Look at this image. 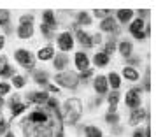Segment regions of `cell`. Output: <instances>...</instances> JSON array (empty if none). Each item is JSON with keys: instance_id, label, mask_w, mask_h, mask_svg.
<instances>
[{"instance_id": "6da1fadb", "label": "cell", "mask_w": 156, "mask_h": 137, "mask_svg": "<svg viewBox=\"0 0 156 137\" xmlns=\"http://www.w3.org/2000/svg\"><path fill=\"white\" fill-rule=\"evenodd\" d=\"M25 137H53V123H30L23 121Z\"/></svg>"}, {"instance_id": "7a4b0ae2", "label": "cell", "mask_w": 156, "mask_h": 137, "mask_svg": "<svg viewBox=\"0 0 156 137\" xmlns=\"http://www.w3.org/2000/svg\"><path fill=\"white\" fill-rule=\"evenodd\" d=\"M81 113H83L81 102L77 99H69L63 106V116L62 118H63V121L67 125H76L77 120L81 118Z\"/></svg>"}, {"instance_id": "3957f363", "label": "cell", "mask_w": 156, "mask_h": 137, "mask_svg": "<svg viewBox=\"0 0 156 137\" xmlns=\"http://www.w3.org/2000/svg\"><path fill=\"white\" fill-rule=\"evenodd\" d=\"M55 83H58L60 86H63V88L74 90V88H77V85H79V78H77L76 72L63 70V72H60V74L55 76Z\"/></svg>"}, {"instance_id": "277c9868", "label": "cell", "mask_w": 156, "mask_h": 137, "mask_svg": "<svg viewBox=\"0 0 156 137\" xmlns=\"http://www.w3.org/2000/svg\"><path fill=\"white\" fill-rule=\"evenodd\" d=\"M130 34H132L137 41H144V39L149 35V27L146 25L144 20L137 18V20H133L132 25H130Z\"/></svg>"}, {"instance_id": "5b68a950", "label": "cell", "mask_w": 156, "mask_h": 137, "mask_svg": "<svg viewBox=\"0 0 156 137\" xmlns=\"http://www.w3.org/2000/svg\"><path fill=\"white\" fill-rule=\"evenodd\" d=\"M14 58L23 69H34V56L28 49H18L14 53Z\"/></svg>"}, {"instance_id": "8992f818", "label": "cell", "mask_w": 156, "mask_h": 137, "mask_svg": "<svg viewBox=\"0 0 156 137\" xmlns=\"http://www.w3.org/2000/svg\"><path fill=\"white\" fill-rule=\"evenodd\" d=\"M140 93H142V90L139 86L128 90L126 97H125V102H126V106L130 109H139L140 107Z\"/></svg>"}, {"instance_id": "52a82bcc", "label": "cell", "mask_w": 156, "mask_h": 137, "mask_svg": "<svg viewBox=\"0 0 156 137\" xmlns=\"http://www.w3.org/2000/svg\"><path fill=\"white\" fill-rule=\"evenodd\" d=\"M74 44H76V41H74V35L70 32H62L58 35V48L62 51H65V53L74 49Z\"/></svg>"}, {"instance_id": "ba28073f", "label": "cell", "mask_w": 156, "mask_h": 137, "mask_svg": "<svg viewBox=\"0 0 156 137\" xmlns=\"http://www.w3.org/2000/svg\"><path fill=\"white\" fill-rule=\"evenodd\" d=\"M74 62H76V67H77V70H81V72L90 69V58H88V55H86V53H83V51L76 53V58H74Z\"/></svg>"}, {"instance_id": "9c48e42d", "label": "cell", "mask_w": 156, "mask_h": 137, "mask_svg": "<svg viewBox=\"0 0 156 137\" xmlns=\"http://www.w3.org/2000/svg\"><path fill=\"white\" fill-rule=\"evenodd\" d=\"M69 63H70V60H69V56H67L65 53H58V55H55V58H53L55 69H56V70H62V72L69 67Z\"/></svg>"}, {"instance_id": "30bf717a", "label": "cell", "mask_w": 156, "mask_h": 137, "mask_svg": "<svg viewBox=\"0 0 156 137\" xmlns=\"http://www.w3.org/2000/svg\"><path fill=\"white\" fill-rule=\"evenodd\" d=\"M93 86H95V92L98 95H105L107 92H109V85H107L105 76H97L95 81H93Z\"/></svg>"}, {"instance_id": "8fae6325", "label": "cell", "mask_w": 156, "mask_h": 137, "mask_svg": "<svg viewBox=\"0 0 156 137\" xmlns=\"http://www.w3.org/2000/svg\"><path fill=\"white\" fill-rule=\"evenodd\" d=\"M30 102H34V104H46L48 102V99H49V95H48V92H30L28 97H27Z\"/></svg>"}, {"instance_id": "7c38bea8", "label": "cell", "mask_w": 156, "mask_h": 137, "mask_svg": "<svg viewBox=\"0 0 156 137\" xmlns=\"http://www.w3.org/2000/svg\"><path fill=\"white\" fill-rule=\"evenodd\" d=\"M14 74V69L9 65L7 56H0V78H11Z\"/></svg>"}, {"instance_id": "4fadbf2b", "label": "cell", "mask_w": 156, "mask_h": 137, "mask_svg": "<svg viewBox=\"0 0 156 137\" xmlns=\"http://www.w3.org/2000/svg\"><path fill=\"white\" fill-rule=\"evenodd\" d=\"M76 37H77L79 44H81L83 48H91V46H93V39H91V35H90V34H86V32H83L81 28L76 30Z\"/></svg>"}, {"instance_id": "5bb4252c", "label": "cell", "mask_w": 156, "mask_h": 137, "mask_svg": "<svg viewBox=\"0 0 156 137\" xmlns=\"http://www.w3.org/2000/svg\"><path fill=\"white\" fill-rule=\"evenodd\" d=\"M147 118V111L146 109H132V114H130V125H139V123Z\"/></svg>"}, {"instance_id": "9a60e30c", "label": "cell", "mask_w": 156, "mask_h": 137, "mask_svg": "<svg viewBox=\"0 0 156 137\" xmlns=\"http://www.w3.org/2000/svg\"><path fill=\"white\" fill-rule=\"evenodd\" d=\"M100 28L104 30V32H111V34H114V32H118V21L114 20L112 16H109V18H105V20H102Z\"/></svg>"}, {"instance_id": "2e32d148", "label": "cell", "mask_w": 156, "mask_h": 137, "mask_svg": "<svg viewBox=\"0 0 156 137\" xmlns=\"http://www.w3.org/2000/svg\"><path fill=\"white\" fill-rule=\"evenodd\" d=\"M42 25L49 27V28L55 32V28L58 27V21H56V18H55V13H53V11H46L42 14Z\"/></svg>"}, {"instance_id": "e0dca14e", "label": "cell", "mask_w": 156, "mask_h": 137, "mask_svg": "<svg viewBox=\"0 0 156 137\" xmlns=\"http://www.w3.org/2000/svg\"><path fill=\"white\" fill-rule=\"evenodd\" d=\"M37 58L41 62H48V60H53L55 58V49L51 46H46V48H41L39 53H37Z\"/></svg>"}, {"instance_id": "ac0fdd59", "label": "cell", "mask_w": 156, "mask_h": 137, "mask_svg": "<svg viewBox=\"0 0 156 137\" xmlns=\"http://www.w3.org/2000/svg\"><path fill=\"white\" fill-rule=\"evenodd\" d=\"M133 11L132 9H119L118 11V14H116V18H118V21L119 23H128L133 20Z\"/></svg>"}, {"instance_id": "d6986e66", "label": "cell", "mask_w": 156, "mask_h": 137, "mask_svg": "<svg viewBox=\"0 0 156 137\" xmlns=\"http://www.w3.org/2000/svg\"><path fill=\"white\" fill-rule=\"evenodd\" d=\"M118 51H119L125 58H130L132 53H133V46H132V42H128V41H121V42L118 44Z\"/></svg>"}, {"instance_id": "ffe728a7", "label": "cell", "mask_w": 156, "mask_h": 137, "mask_svg": "<svg viewBox=\"0 0 156 137\" xmlns=\"http://www.w3.org/2000/svg\"><path fill=\"white\" fill-rule=\"evenodd\" d=\"M93 63L97 65V67H107V65H109V55H105L104 51L95 53V56H93Z\"/></svg>"}, {"instance_id": "44dd1931", "label": "cell", "mask_w": 156, "mask_h": 137, "mask_svg": "<svg viewBox=\"0 0 156 137\" xmlns=\"http://www.w3.org/2000/svg\"><path fill=\"white\" fill-rule=\"evenodd\" d=\"M32 35H34V25H20V28H18L20 39H30Z\"/></svg>"}, {"instance_id": "7402d4cb", "label": "cell", "mask_w": 156, "mask_h": 137, "mask_svg": "<svg viewBox=\"0 0 156 137\" xmlns=\"http://www.w3.org/2000/svg\"><path fill=\"white\" fill-rule=\"evenodd\" d=\"M121 95L118 92H111V95L107 97V102H109V113H116V106L119 102Z\"/></svg>"}, {"instance_id": "603a6c76", "label": "cell", "mask_w": 156, "mask_h": 137, "mask_svg": "<svg viewBox=\"0 0 156 137\" xmlns=\"http://www.w3.org/2000/svg\"><path fill=\"white\" fill-rule=\"evenodd\" d=\"M107 85H111V88L118 90V88L121 86V76L116 74V72H111L109 76H107Z\"/></svg>"}, {"instance_id": "cb8c5ba5", "label": "cell", "mask_w": 156, "mask_h": 137, "mask_svg": "<svg viewBox=\"0 0 156 137\" xmlns=\"http://www.w3.org/2000/svg\"><path fill=\"white\" fill-rule=\"evenodd\" d=\"M123 78L128 81H139V72L135 70L133 67H125L123 69Z\"/></svg>"}, {"instance_id": "d4e9b609", "label": "cell", "mask_w": 156, "mask_h": 137, "mask_svg": "<svg viewBox=\"0 0 156 137\" xmlns=\"http://www.w3.org/2000/svg\"><path fill=\"white\" fill-rule=\"evenodd\" d=\"M34 79H35L37 85H48L49 76H48V72H44V70H35L34 72Z\"/></svg>"}, {"instance_id": "484cf974", "label": "cell", "mask_w": 156, "mask_h": 137, "mask_svg": "<svg viewBox=\"0 0 156 137\" xmlns=\"http://www.w3.org/2000/svg\"><path fill=\"white\" fill-rule=\"evenodd\" d=\"M25 109H27V104H23V102L18 100L16 104H12V106H11V116H12V118H16L18 114H21Z\"/></svg>"}, {"instance_id": "4316f807", "label": "cell", "mask_w": 156, "mask_h": 137, "mask_svg": "<svg viewBox=\"0 0 156 137\" xmlns=\"http://www.w3.org/2000/svg\"><path fill=\"white\" fill-rule=\"evenodd\" d=\"M9 20H11L9 11H5V9H0V27H4L7 32H9Z\"/></svg>"}, {"instance_id": "83f0119b", "label": "cell", "mask_w": 156, "mask_h": 137, "mask_svg": "<svg viewBox=\"0 0 156 137\" xmlns=\"http://www.w3.org/2000/svg\"><path fill=\"white\" fill-rule=\"evenodd\" d=\"M84 135L86 137H104V134H102V130H100V128L90 125V127H86V128H84Z\"/></svg>"}, {"instance_id": "f1b7e54d", "label": "cell", "mask_w": 156, "mask_h": 137, "mask_svg": "<svg viewBox=\"0 0 156 137\" xmlns=\"http://www.w3.org/2000/svg\"><path fill=\"white\" fill-rule=\"evenodd\" d=\"M77 25H91V18H90V14L88 13H79L77 14Z\"/></svg>"}, {"instance_id": "f546056e", "label": "cell", "mask_w": 156, "mask_h": 137, "mask_svg": "<svg viewBox=\"0 0 156 137\" xmlns=\"http://www.w3.org/2000/svg\"><path fill=\"white\" fill-rule=\"evenodd\" d=\"M93 16L98 18V20H105V18L111 16V11H107V9H95L93 11Z\"/></svg>"}, {"instance_id": "4dcf8cb0", "label": "cell", "mask_w": 156, "mask_h": 137, "mask_svg": "<svg viewBox=\"0 0 156 137\" xmlns=\"http://www.w3.org/2000/svg\"><path fill=\"white\" fill-rule=\"evenodd\" d=\"M25 85H27V81L23 76H12V86L14 88H25Z\"/></svg>"}, {"instance_id": "1f68e13d", "label": "cell", "mask_w": 156, "mask_h": 137, "mask_svg": "<svg viewBox=\"0 0 156 137\" xmlns=\"http://www.w3.org/2000/svg\"><path fill=\"white\" fill-rule=\"evenodd\" d=\"M105 121L109 123V125H118V123H119V116L116 114V113H107Z\"/></svg>"}, {"instance_id": "d6a6232c", "label": "cell", "mask_w": 156, "mask_h": 137, "mask_svg": "<svg viewBox=\"0 0 156 137\" xmlns=\"http://www.w3.org/2000/svg\"><path fill=\"white\" fill-rule=\"evenodd\" d=\"M91 76H93V72L90 70V69H88V70H83V72H81V74L77 76V78H79V83H81V81H83V83H86V81L90 79Z\"/></svg>"}, {"instance_id": "836d02e7", "label": "cell", "mask_w": 156, "mask_h": 137, "mask_svg": "<svg viewBox=\"0 0 156 137\" xmlns=\"http://www.w3.org/2000/svg\"><path fill=\"white\" fill-rule=\"evenodd\" d=\"M20 23H21V25H32V23H34V16L32 14H23L21 18H20Z\"/></svg>"}, {"instance_id": "e575fe53", "label": "cell", "mask_w": 156, "mask_h": 137, "mask_svg": "<svg viewBox=\"0 0 156 137\" xmlns=\"http://www.w3.org/2000/svg\"><path fill=\"white\" fill-rule=\"evenodd\" d=\"M9 92H11V85L9 83H0V97L7 95Z\"/></svg>"}, {"instance_id": "d590c367", "label": "cell", "mask_w": 156, "mask_h": 137, "mask_svg": "<svg viewBox=\"0 0 156 137\" xmlns=\"http://www.w3.org/2000/svg\"><path fill=\"white\" fill-rule=\"evenodd\" d=\"M41 32L44 34L46 39H51V37H53V30H51L49 27H46V25H41Z\"/></svg>"}, {"instance_id": "8d00e7d4", "label": "cell", "mask_w": 156, "mask_h": 137, "mask_svg": "<svg viewBox=\"0 0 156 137\" xmlns=\"http://www.w3.org/2000/svg\"><path fill=\"white\" fill-rule=\"evenodd\" d=\"M114 49H116V42H114V41H109V42L105 44V48H104V53L109 55V53H112Z\"/></svg>"}, {"instance_id": "74e56055", "label": "cell", "mask_w": 156, "mask_h": 137, "mask_svg": "<svg viewBox=\"0 0 156 137\" xmlns=\"http://www.w3.org/2000/svg\"><path fill=\"white\" fill-rule=\"evenodd\" d=\"M5 130H7V121L0 120V134H5Z\"/></svg>"}, {"instance_id": "f35d334b", "label": "cell", "mask_w": 156, "mask_h": 137, "mask_svg": "<svg viewBox=\"0 0 156 137\" xmlns=\"http://www.w3.org/2000/svg\"><path fill=\"white\" fill-rule=\"evenodd\" d=\"M144 90L149 92V69L146 70V79H144Z\"/></svg>"}, {"instance_id": "ab89813d", "label": "cell", "mask_w": 156, "mask_h": 137, "mask_svg": "<svg viewBox=\"0 0 156 137\" xmlns=\"http://www.w3.org/2000/svg\"><path fill=\"white\" fill-rule=\"evenodd\" d=\"M91 39H93V44H102V35H100V34L91 35Z\"/></svg>"}, {"instance_id": "60d3db41", "label": "cell", "mask_w": 156, "mask_h": 137, "mask_svg": "<svg viewBox=\"0 0 156 137\" xmlns=\"http://www.w3.org/2000/svg\"><path fill=\"white\" fill-rule=\"evenodd\" d=\"M133 137H146V132H144L142 128H137L133 132Z\"/></svg>"}, {"instance_id": "b9f144b4", "label": "cell", "mask_w": 156, "mask_h": 137, "mask_svg": "<svg viewBox=\"0 0 156 137\" xmlns=\"http://www.w3.org/2000/svg\"><path fill=\"white\" fill-rule=\"evenodd\" d=\"M48 92H51V93H58V88L55 86V85H48Z\"/></svg>"}, {"instance_id": "7bdbcfd3", "label": "cell", "mask_w": 156, "mask_h": 137, "mask_svg": "<svg viewBox=\"0 0 156 137\" xmlns=\"http://www.w3.org/2000/svg\"><path fill=\"white\" fill-rule=\"evenodd\" d=\"M4 46H5V37H4V35H0V51L4 49Z\"/></svg>"}, {"instance_id": "ee69618b", "label": "cell", "mask_w": 156, "mask_h": 137, "mask_svg": "<svg viewBox=\"0 0 156 137\" xmlns=\"http://www.w3.org/2000/svg\"><path fill=\"white\" fill-rule=\"evenodd\" d=\"M139 14H140V20H144V18L147 16V11H146V9H142V11H139Z\"/></svg>"}, {"instance_id": "f6af8a7d", "label": "cell", "mask_w": 156, "mask_h": 137, "mask_svg": "<svg viewBox=\"0 0 156 137\" xmlns=\"http://www.w3.org/2000/svg\"><path fill=\"white\" fill-rule=\"evenodd\" d=\"M5 137H16V135H14V132H7V134H5Z\"/></svg>"}, {"instance_id": "bcb514c9", "label": "cell", "mask_w": 156, "mask_h": 137, "mask_svg": "<svg viewBox=\"0 0 156 137\" xmlns=\"http://www.w3.org/2000/svg\"><path fill=\"white\" fill-rule=\"evenodd\" d=\"M4 104H5V102H4V99H2V97H0V109L4 107Z\"/></svg>"}]
</instances>
